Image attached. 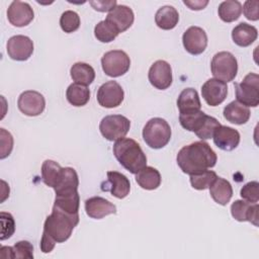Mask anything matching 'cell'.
<instances>
[{
	"label": "cell",
	"instance_id": "24",
	"mask_svg": "<svg viewBox=\"0 0 259 259\" xmlns=\"http://www.w3.org/2000/svg\"><path fill=\"white\" fill-rule=\"evenodd\" d=\"M223 113L224 117L234 124L246 123L251 115L250 109L247 106L238 102L237 100H234L226 105Z\"/></svg>",
	"mask_w": 259,
	"mask_h": 259
},
{
	"label": "cell",
	"instance_id": "17",
	"mask_svg": "<svg viewBox=\"0 0 259 259\" xmlns=\"http://www.w3.org/2000/svg\"><path fill=\"white\" fill-rule=\"evenodd\" d=\"M258 203L246 200H235L231 205V213L238 222H250L258 226Z\"/></svg>",
	"mask_w": 259,
	"mask_h": 259
},
{
	"label": "cell",
	"instance_id": "41",
	"mask_svg": "<svg viewBox=\"0 0 259 259\" xmlns=\"http://www.w3.org/2000/svg\"><path fill=\"white\" fill-rule=\"evenodd\" d=\"M12 248L14 258H33V246L28 241H19Z\"/></svg>",
	"mask_w": 259,
	"mask_h": 259
},
{
	"label": "cell",
	"instance_id": "1",
	"mask_svg": "<svg viewBox=\"0 0 259 259\" xmlns=\"http://www.w3.org/2000/svg\"><path fill=\"white\" fill-rule=\"evenodd\" d=\"M218 157L210 146L198 141L184 146L177 154L176 161L183 173L188 175L199 174L215 166Z\"/></svg>",
	"mask_w": 259,
	"mask_h": 259
},
{
	"label": "cell",
	"instance_id": "44",
	"mask_svg": "<svg viewBox=\"0 0 259 259\" xmlns=\"http://www.w3.org/2000/svg\"><path fill=\"white\" fill-rule=\"evenodd\" d=\"M183 3L186 6H188L189 9H191V10H201L208 4V1L207 0H204V1H201V0H194V1L184 0Z\"/></svg>",
	"mask_w": 259,
	"mask_h": 259
},
{
	"label": "cell",
	"instance_id": "5",
	"mask_svg": "<svg viewBox=\"0 0 259 259\" xmlns=\"http://www.w3.org/2000/svg\"><path fill=\"white\" fill-rule=\"evenodd\" d=\"M210 70L213 77L225 83L235 79L238 73V62L230 52H219L211 60Z\"/></svg>",
	"mask_w": 259,
	"mask_h": 259
},
{
	"label": "cell",
	"instance_id": "23",
	"mask_svg": "<svg viewBox=\"0 0 259 259\" xmlns=\"http://www.w3.org/2000/svg\"><path fill=\"white\" fill-rule=\"evenodd\" d=\"M209 194L217 203L226 205L233 196V188L228 180L217 177L209 186Z\"/></svg>",
	"mask_w": 259,
	"mask_h": 259
},
{
	"label": "cell",
	"instance_id": "31",
	"mask_svg": "<svg viewBox=\"0 0 259 259\" xmlns=\"http://www.w3.org/2000/svg\"><path fill=\"white\" fill-rule=\"evenodd\" d=\"M79 178L76 170L71 167L63 168V175L58 185L54 188L56 194L78 190Z\"/></svg>",
	"mask_w": 259,
	"mask_h": 259
},
{
	"label": "cell",
	"instance_id": "6",
	"mask_svg": "<svg viewBox=\"0 0 259 259\" xmlns=\"http://www.w3.org/2000/svg\"><path fill=\"white\" fill-rule=\"evenodd\" d=\"M237 101L249 107H256L259 104V76L249 73L241 83H235Z\"/></svg>",
	"mask_w": 259,
	"mask_h": 259
},
{
	"label": "cell",
	"instance_id": "34",
	"mask_svg": "<svg viewBox=\"0 0 259 259\" xmlns=\"http://www.w3.org/2000/svg\"><path fill=\"white\" fill-rule=\"evenodd\" d=\"M118 34L117 29L106 19L99 21L94 27V35L101 42H110Z\"/></svg>",
	"mask_w": 259,
	"mask_h": 259
},
{
	"label": "cell",
	"instance_id": "18",
	"mask_svg": "<svg viewBox=\"0 0 259 259\" xmlns=\"http://www.w3.org/2000/svg\"><path fill=\"white\" fill-rule=\"evenodd\" d=\"M214 145L223 151H233L240 143V134L237 130L227 126L220 125L213 133Z\"/></svg>",
	"mask_w": 259,
	"mask_h": 259
},
{
	"label": "cell",
	"instance_id": "22",
	"mask_svg": "<svg viewBox=\"0 0 259 259\" xmlns=\"http://www.w3.org/2000/svg\"><path fill=\"white\" fill-rule=\"evenodd\" d=\"M258 36L257 28L246 22H241L232 30L233 41L239 47H248L253 44Z\"/></svg>",
	"mask_w": 259,
	"mask_h": 259
},
{
	"label": "cell",
	"instance_id": "16",
	"mask_svg": "<svg viewBox=\"0 0 259 259\" xmlns=\"http://www.w3.org/2000/svg\"><path fill=\"white\" fill-rule=\"evenodd\" d=\"M227 94V84L215 78L208 79L201 87V95L209 106H218L223 103Z\"/></svg>",
	"mask_w": 259,
	"mask_h": 259
},
{
	"label": "cell",
	"instance_id": "37",
	"mask_svg": "<svg viewBox=\"0 0 259 259\" xmlns=\"http://www.w3.org/2000/svg\"><path fill=\"white\" fill-rule=\"evenodd\" d=\"M0 222H1V241L9 239L15 231V222L11 213L1 211L0 212Z\"/></svg>",
	"mask_w": 259,
	"mask_h": 259
},
{
	"label": "cell",
	"instance_id": "15",
	"mask_svg": "<svg viewBox=\"0 0 259 259\" xmlns=\"http://www.w3.org/2000/svg\"><path fill=\"white\" fill-rule=\"evenodd\" d=\"M8 21L16 26L23 27L28 25L34 18V12L31 6L22 1H13L7 9Z\"/></svg>",
	"mask_w": 259,
	"mask_h": 259
},
{
	"label": "cell",
	"instance_id": "43",
	"mask_svg": "<svg viewBox=\"0 0 259 259\" xmlns=\"http://www.w3.org/2000/svg\"><path fill=\"white\" fill-rule=\"evenodd\" d=\"M89 4L92 6L94 10L99 12L111 11L117 5L115 0H93L89 1Z\"/></svg>",
	"mask_w": 259,
	"mask_h": 259
},
{
	"label": "cell",
	"instance_id": "4",
	"mask_svg": "<svg viewBox=\"0 0 259 259\" xmlns=\"http://www.w3.org/2000/svg\"><path fill=\"white\" fill-rule=\"evenodd\" d=\"M143 139L150 148L162 149L171 139V127L161 117L151 118L143 128Z\"/></svg>",
	"mask_w": 259,
	"mask_h": 259
},
{
	"label": "cell",
	"instance_id": "7",
	"mask_svg": "<svg viewBox=\"0 0 259 259\" xmlns=\"http://www.w3.org/2000/svg\"><path fill=\"white\" fill-rule=\"evenodd\" d=\"M131 127V121L121 114L104 116L99 124V131L103 138L108 141H118L125 137Z\"/></svg>",
	"mask_w": 259,
	"mask_h": 259
},
{
	"label": "cell",
	"instance_id": "39",
	"mask_svg": "<svg viewBox=\"0 0 259 259\" xmlns=\"http://www.w3.org/2000/svg\"><path fill=\"white\" fill-rule=\"evenodd\" d=\"M241 197L249 202H258L259 200V183L251 181L246 183L240 191Z\"/></svg>",
	"mask_w": 259,
	"mask_h": 259
},
{
	"label": "cell",
	"instance_id": "35",
	"mask_svg": "<svg viewBox=\"0 0 259 259\" xmlns=\"http://www.w3.org/2000/svg\"><path fill=\"white\" fill-rule=\"evenodd\" d=\"M217 173L211 170H205L199 174L190 175V183L194 189L204 190L209 188L211 183L217 178Z\"/></svg>",
	"mask_w": 259,
	"mask_h": 259
},
{
	"label": "cell",
	"instance_id": "29",
	"mask_svg": "<svg viewBox=\"0 0 259 259\" xmlns=\"http://www.w3.org/2000/svg\"><path fill=\"white\" fill-rule=\"evenodd\" d=\"M41 179L46 185L55 188L63 175V167L53 160H46L41 165Z\"/></svg>",
	"mask_w": 259,
	"mask_h": 259
},
{
	"label": "cell",
	"instance_id": "13",
	"mask_svg": "<svg viewBox=\"0 0 259 259\" xmlns=\"http://www.w3.org/2000/svg\"><path fill=\"white\" fill-rule=\"evenodd\" d=\"M6 50L12 60L26 61L33 53V42L28 36L17 34L8 39Z\"/></svg>",
	"mask_w": 259,
	"mask_h": 259
},
{
	"label": "cell",
	"instance_id": "45",
	"mask_svg": "<svg viewBox=\"0 0 259 259\" xmlns=\"http://www.w3.org/2000/svg\"><path fill=\"white\" fill-rule=\"evenodd\" d=\"M0 257L2 258H14L13 254V248L12 247H7V246H2L0 249Z\"/></svg>",
	"mask_w": 259,
	"mask_h": 259
},
{
	"label": "cell",
	"instance_id": "42",
	"mask_svg": "<svg viewBox=\"0 0 259 259\" xmlns=\"http://www.w3.org/2000/svg\"><path fill=\"white\" fill-rule=\"evenodd\" d=\"M258 7H259L258 0H247L242 7V11L247 19L256 21L259 19Z\"/></svg>",
	"mask_w": 259,
	"mask_h": 259
},
{
	"label": "cell",
	"instance_id": "3",
	"mask_svg": "<svg viewBox=\"0 0 259 259\" xmlns=\"http://www.w3.org/2000/svg\"><path fill=\"white\" fill-rule=\"evenodd\" d=\"M112 151L119 164L133 174H137L147 166L146 154L141 146L133 139L122 138L116 141Z\"/></svg>",
	"mask_w": 259,
	"mask_h": 259
},
{
	"label": "cell",
	"instance_id": "38",
	"mask_svg": "<svg viewBox=\"0 0 259 259\" xmlns=\"http://www.w3.org/2000/svg\"><path fill=\"white\" fill-rule=\"evenodd\" d=\"M220 125H221V123H220V121H219L217 118L207 115V117H206V119H205L203 125L201 126V128H200L195 135H196L200 140H202V141H203V140L210 139V138H212L214 131H215Z\"/></svg>",
	"mask_w": 259,
	"mask_h": 259
},
{
	"label": "cell",
	"instance_id": "19",
	"mask_svg": "<svg viewBox=\"0 0 259 259\" xmlns=\"http://www.w3.org/2000/svg\"><path fill=\"white\" fill-rule=\"evenodd\" d=\"M85 210L89 218L100 220L108 214L116 213V206L101 196H93L85 200Z\"/></svg>",
	"mask_w": 259,
	"mask_h": 259
},
{
	"label": "cell",
	"instance_id": "21",
	"mask_svg": "<svg viewBox=\"0 0 259 259\" xmlns=\"http://www.w3.org/2000/svg\"><path fill=\"white\" fill-rule=\"evenodd\" d=\"M179 114H189L200 110L201 103L198 93L193 88H185L181 91L177 99Z\"/></svg>",
	"mask_w": 259,
	"mask_h": 259
},
{
	"label": "cell",
	"instance_id": "10",
	"mask_svg": "<svg viewBox=\"0 0 259 259\" xmlns=\"http://www.w3.org/2000/svg\"><path fill=\"white\" fill-rule=\"evenodd\" d=\"M19 110L27 116H37L45 110L46 100L42 94L34 90L22 92L17 100Z\"/></svg>",
	"mask_w": 259,
	"mask_h": 259
},
{
	"label": "cell",
	"instance_id": "32",
	"mask_svg": "<svg viewBox=\"0 0 259 259\" xmlns=\"http://www.w3.org/2000/svg\"><path fill=\"white\" fill-rule=\"evenodd\" d=\"M220 18L225 22H233L242 14V4L237 0L223 1L218 8Z\"/></svg>",
	"mask_w": 259,
	"mask_h": 259
},
{
	"label": "cell",
	"instance_id": "36",
	"mask_svg": "<svg viewBox=\"0 0 259 259\" xmlns=\"http://www.w3.org/2000/svg\"><path fill=\"white\" fill-rule=\"evenodd\" d=\"M60 26L63 31L71 33L76 31L80 26V17L78 13L72 10H67L60 17Z\"/></svg>",
	"mask_w": 259,
	"mask_h": 259
},
{
	"label": "cell",
	"instance_id": "27",
	"mask_svg": "<svg viewBox=\"0 0 259 259\" xmlns=\"http://www.w3.org/2000/svg\"><path fill=\"white\" fill-rule=\"evenodd\" d=\"M136 181L143 189L154 190L161 184V175L156 168L146 166L136 174Z\"/></svg>",
	"mask_w": 259,
	"mask_h": 259
},
{
	"label": "cell",
	"instance_id": "9",
	"mask_svg": "<svg viewBox=\"0 0 259 259\" xmlns=\"http://www.w3.org/2000/svg\"><path fill=\"white\" fill-rule=\"evenodd\" d=\"M124 92L116 81H107L102 84L97 91V101L100 106L114 108L121 104Z\"/></svg>",
	"mask_w": 259,
	"mask_h": 259
},
{
	"label": "cell",
	"instance_id": "28",
	"mask_svg": "<svg viewBox=\"0 0 259 259\" xmlns=\"http://www.w3.org/2000/svg\"><path fill=\"white\" fill-rule=\"evenodd\" d=\"M71 78L77 84L88 86L95 79V71L94 69L83 62L75 63L70 69Z\"/></svg>",
	"mask_w": 259,
	"mask_h": 259
},
{
	"label": "cell",
	"instance_id": "8",
	"mask_svg": "<svg viewBox=\"0 0 259 259\" xmlns=\"http://www.w3.org/2000/svg\"><path fill=\"white\" fill-rule=\"evenodd\" d=\"M103 72L112 78L124 75L131 67V60L127 54L121 50H113L105 53L101 58Z\"/></svg>",
	"mask_w": 259,
	"mask_h": 259
},
{
	"label": "cell",
	"instance_id": "12",
	"mask_svg": "<svg viewBox=\"0 0 259 259\" xmlns=\"http://www.w3.org/2000/svg\"><path fill=\"white\" fill-rule=\"evenodd\" d=\"M183 47L191 55L202 54L207 46L206 32L199 26H190L182 35Z\"/></svg>",
	"mask_w": 259,
	"mask_h": 259
},
{
	"label": "cell",
	"instance_id": "25",
	"mask_svg": "<svg viewBox=\"0 0 259 259\" xmlns=\"http://www.w3.org/2000/svg\"><path fill=\"white\" fill-rule=\"evenodd\" d=\"M79 205H80V196H79L78 190L56 194L54 206L60 208L61 210L67 213H70V214L78 213Z\"/></svg>",
	"mask_w": 259,
	"mask_h": 259
},
{
	"label": "cell",
	"instance_id": "2",
	"mask_svg": "<svg viewBox=\"0 0 259 259\" xmlns=\"http://www.w3.org/2000/svg\"><path fill=\"white\" fill-rule=\"evenodd\" d=\"M79 223V213L70 214L53 205L52 213L47 217L44 224V238L53 243H64L67 241Z\"/></svg>",
	"mask_w": 259,
	"mask_h": 259
},
{
	"label": "cell",
	"instance_id": "20",
	"mask_svg": "<svg viewBox=\"0 0 259 259\" xmlns=\"http://www.w3.org/2000/svg\"><path fill=\"white\" fill-rule=\"evenodd\" d=\"M105 19L109 21L120 33L132 26L134 23L135 15L132 8L128 6L116 5L111 11L108 12Z\"/></svg>",
	"mask_w": 259,
	"mask_h": 259
},
{
	"label": "cell",
	"instance_id": "33",
	"mask_svg": "<svg viewBox=\"0 0 259 259\" xmlns=\"http://www.w3.org/2000/svg\"><path fill=\"white\" fill-rule=\"evenodd\" d=\"M206 117H207V114L199 110L197 112H193L189 114H179V121L183 128L196 134L203 125Z\"/></svg>",
	"mask_w": 259,
	"mask_h": 259
},
{
	"label": "cell",
	"instance_id": "30",
	"mask_svg": "<svg viewBox=\"0 0 259 259\" xmlns=\"http://www.w3.org/2000/svg\"><path fill=\"white\" fill-rule=\"evenodd\" d=\"M66 97L70 104L76 107L84 106L90 99V90L87 86L72 83L66 91Z\"/></svg>",
	"mask_w": 259,
	"mask_h": 259
},
{
	"label": "cell",
	"instance_id": "26",
	"mask_svg": "<svg viewBox=\"0 0 259 259\" xmlns=\"http://www.w3.org/2000/svg\"><path fill=\"white\" fill-rule=\"evenodd\" d=\"M179 21L178 11L173 6H162L155 14V22L157 26L164 30L173 29Z\"/></svg>",
	"mask_w": 259,
	"mask_h": 259
},
{
	"label": "cell",
	"instance_id": "11",
	"mask_svg": "<svg viewBox=\"0 0 259 259\" xmlns=\"http://www.w3.org/2000/svg\"><path fill=\"white\" fill-rule=\"evenodd\" d=\"M148 78L152 86L159 90H165L172 84L171 66L163 60H158L149 69Z\"/></svg>",
	"mask_w": 259,
	"mask_h": 259
},
{
	"label": "cell",
	"instance_id": "40",
	"mask_svg": "<svg viewBox=\"0 0 259 259\" xmlns=\"http://www.w3.org/2000/svg\"><path fill=\"white\" fill-rule=\"evenodd\" d=\"M0 159H5L13 149V138L4 128H0Z\"/></svg>",
	"mask_w": 259,
	"mask_h": 259
},
{
	"label": "cell",
	"instance_id": "14",
	"mask_svg": "<svg viewBox=\"0 0 259 259\" xmlns=\"http://www.w3.org/2000/svg\"><path fill=\"white\" fill-rule=\"evenodd\" d=\"M107 180L103 181L100 185L102 191H108L116 198H124L127 196L131 190V183L128 178L117 172V171H108Z\"/></svg>",
	"mask_w": 259,
	"mask_h": 259
}]
</instances>
